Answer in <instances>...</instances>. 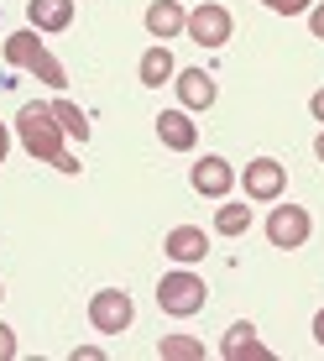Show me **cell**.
Returning a JSON list of instances; mask_svg holds the SVG:
<instances>
[{
	"instance_id": "cell-1",
	"label": "cell",
	"mask_w": 324,
	"mask_h": 361,
	"mask_svg": "<svg viewBox=\"0 0 324 361\" xmlns=\"http://www.w3.org/2000/svg\"><path fill=\"white\" fill-rule=\"evenodd\" d=\"M16 136H21V147L37 157V163H58V157L68 152V131L58 126V116H53V105H21L16 110Z\"/></svg>"
},
{
	"instance_id": "cell-2",
	"label": "cell",
	"mask_w": 324,
	"mask_h": 361,
	"mask_svg": "<svg viewBox=\"0 0 324 361\" xmlns=\"http://www.w3.org/2000/svg\"><path fill=\"white\" fill-rule=\"evenodd\" d=\"M204 304H209V288H204V278H199V272H189V267L162 272V283H157V309H162V314L194 319Z\"/></svg>"
},
{
	"instance_id": "cell-3",
	"label": "cell",
	"mask_w": 324,
	"mask_h": 361,
	"mask_svg": "<svg viewBox=\"0 0 324 361\" xmlns=\"http://www.w3.org/2000/svg\"><path fill=\"white\" fill-rule=\"evenodd\" d=\"M235 183H241L246 199H256V204H278L282 189H288V168H282L278 157H251Z\"/></svg>"
},
{
	"instance_id": "cell-4",
	"label": "cell",
	"mask_w": 324,
	"mask_h": 361,
	"mask_svg": "<svg viewBox=\"0 0 324 361\" xmlns=\"http://www.w3.org/2000/svg\"><path fill=\"white\" fill-rule=\"evenodd\" d=\"M309 235H314V215H309L304 204H278L267 215V241L278 246V252H298Z\"/></svg>"
},
{
	"instance_id": "cell-5",
	"label": "cell",
	"mask_w": 324,
	"mask_h": 361,
	"mask_svg": "<svg viewBox=\"0 0 324 361\" xmlns=\"http://www.w3.org/2000/svg\"><path fill=\"white\" fill-rule=\"evenodd\" d=\"M131 319H136V304H131L126 288H99V293L89 298V325H94L99 335L131 330Z\"/></svg>"
},
{
	"instance_id": "cell-6",
	"label": "cell",
	"mask_w": 324,
	"mask_h": 361,
	"mask_svg": "<svg viewBox=\"0 0 324 361\" xmlns=\"http://www.w3.org/2000/svg\"><path fill=\"white\" fill-rule=\"evenodd\" d=\"M183 32H189L199 47H225L230 32H235V21H230V11L220 6V0H199V6L189 11V27H183Z\"/></svg>"
},
{
	"instance_id": "cell-7",
	"label": "cell",
	"mask_w": 324,
	"mask_h": 361,
	"mask_svg": "<svg viewBox=\"0 0 324 361\" xmlns=\"http://www.w3.org/2000/svg\"><path fill=\"white\" fill-rule=\"evenodd\" d=\"M189 178H194V189L204 194V199H230V189H235V178H241V173H235L225 157L209 152V157H199V163H194Z\"/></svg>"
},
{
	"instance_id": "cell-8",
	"label": "cell",
	"mask_w": 324,
	"mask_h": 361,
	"mask_svg": "<svg viewBox=\"0 0 324 361\" xmlns=\"http://www.w3.org/2000/svg\"><path fill=\"white\" fill-rule=\"evenodd\" d=\"M152 126H157V142L168 147V152H194L199 147V126L189 121V110H162Z\"/></svg>"
},
{
	"instance_id": "cell-9",
	"label": "cell",
	"mask_w": 324,
	"mask_h": 361,
	"mask_svg": "<svg viewBox=\"0 0 324 361\" xmlns=\"http://www.w3.org/2000/svg\"><path fill=\"white\" fill-rule=\"evenodd\" d=\"M173 90H178V105L183 110H209V105H215V79H209V73L204 68H178V73H173Z\"/></svg>"
},
{
	"instance_id": "cell-10",
	"label": "cell",
	"mask_w": 324,
	"mask_h": 361,
	"mask_svg": "<svg viewBox=\"0 0 324 361\" xmlns=\"http://www.w3.org/2000/svg\"><path fill=\"white\" fill-rule=\"evenodd\" d=\"M162 252H168L178 267H194V262H204L209 235L199 231V226H173V231H168V241H162Z\"/></svg>"
},
{
	"instance_id": "cell-11",
	"label": "cell",
	"mask_w": 324,
	"mask_h": 361,
	"mask_svg": "<svg viewBox=\"0 0 324 361\" xmlns=\"http://www.w3.org/2000/svg\"><path fill=\"white\" fill-rule=\"evenodd\" d=\"M220 356H225V361H246V356H251V361H272V351L256 341V325H251V319H241V325L225 330V341H220Z\"/></svg>"
},
{
	"instance_id": "cell-12",
	"label": "cell",
	"mask_w": 324,
	"mask_h": 361,
	"mask_svg": "<svg viewBox=\"0 0 324 361\" xmlns=\"http://www.w3.org/2000/svg\"><path fill=\"white\" fill-rule=\"evenodd\" d=\"M183 27H189V11H183V0H152V6H147V32H152L157 42L178 37Z\"/></svg>"
},
{
	"instance_id": "cell-13",
	"label": "cell",
	"mask_w": 324,
	"mask_h": 361,
	"mask_svg": "<svg viewBox=\"0 0 324 361\" xmlns=\"http://www.w3.org/2000/svg\"><path fill=\"white\" fill-rule=\"evenodd\" d=\"M173 73H178V63H173V53L162 42H152L142 53V63H136V79L147 84V90H162V84H173Z\"/></svg>"
},
{
	"instance_id": "cell-14",
	"label": "cell",
	"mask_w": 324,
	"mask_h": 361,
	"mask_svg": "<svg viewBox=\"0 0 324 361\" xmlns=\"http://www.w3.org/2000/svg\"><path fill=\"white\" fill-rule=\"evenodd\" d=\"M27 16L37 32H68L73 27V0H27Z\"/></svg>"
},
{
	"instance_id": "cell-15",
	"label": "cell",
	"mask_w": 324,
	"mask_h": 361,
	"mask_svg": "<svg viewBox=\"0 0 324 361\" xmlns=\"http://www.w3.org/2000/svg\"><path fill=\"white\" fill-rule=\"evenodd\" d=\"M37 58H42L37 27H27V32H11V37H6V63H11V68H32Z\"/></svg>"
},
{
	"instance_id": "cell-16",
	"label": "cell",
	"mask_w": 324,
	"mask_h": 361,
	"mask_svg": "<svg viewBox=\"0 0 324 361\" xmlns=\"http://www.w3.org/2000/svg\"><path fill=\"white\" fill-rule=\"evenodd\" d=\"M215 231L220 235H246V231H251V209L235 204V199H225V204L215 209Z\"/></svg>"
},
{
	"instance_id": "cell-17",
	"label": "cell",
	"mask_w": 324,
	"mask_h": 361,
	"mask_svg": "<svg viewBox=\"0 0 324 361\" xmlns=\"http://www.w3.org/2000/svg\"><path fill=\"white\" fill-rule=\"evenodd\" d=\"M53 116H58V126H63L73 142H89V116H84L73 99H53Z\"/></svg>"
},
{
	"instance_id": "cell-18",
	"label": "cell",
	"mask_w": 324,
	"mask_h": 361,
	"mask_svg": "<svg viewBox=\"0 0 324 361\" xmlns=\"http://www.w3.org/2000/svg\"><path fill=\"white\" fill-rule=\"evenodd\" d=\"M157 356H162V361H204V345L189 341V335H162V341H157Z\"/></svg>"
},
{
	"instance_id": "cell-19",
	"label": "cell",
	"mask_w": 324,
	"mask_h": 361,
	"mask_svg": "<svg viewBox=\"0 0 324 361\" xmlns=\"http://www.w3.org/2000/svg\"><path fill=\"white\" fill-rule=\"evenodd\" d=\"M261 6H267V11H278V16H304V11L314 6V0H261Z\"/></svg>"
},
{
	"instance_id": "cell-20",
	"label": "cell",
	"mask_w": 324,
	"mask_h": 361,
	"mask_svg": "<svg viewBox=\"0 0 324 361\" xmlns=\"http://www.w3.org/2000/svg\"><path fill=\"white\" fill-rule=\"evenodd\" d=\"M309 32L324 42V0H314V6H309Z\"/></svg>"
},
{
	"instance_id": "cell-21",
	"label": "cell",
	"mask_w": 324,
	"mask_h": 361,
	"mask_svg": "<svg viewBox=\"0 0 324 361\" xmlns=\"http://www.w3.org/2000/svg\"><path fill=\"white\" fill-rule=\"evenodd\" d=\"M11 356H16V330L0 325V361H11Z\"/></svg>"
},
{
	"instance_id": "cell-22",
	"label": "cell",
	"mask_w": 324,
	"mask_h": 361,
	"mask_svg": "<svg viewBox=\"0 0 324 361\" xmlns=\"http://www.w3.org/2000/svg\"><path fill=\"white\" fill-rule=\"evenodd\" d=\"M53 168H58V173H79V157H73V152H63V157H58Z\"/></svg>"
},
{
	"instance_id": "cell-23",
	"label": "cell",
	"mask_w": 324,
	"mask_h": 361,
	"mask_svg": "<svg viewBox=\"0 0 324 361\" xmlns=\"http://www.w3.org/2000/svg\"><path fill=\"white\" fill-rule=\"evenodd\" d=\"M309 110H314V121L324 126V90H314V99H309Z\"/></svg>"
},
{
	"instance_id": "cell-24",
	"label": "cell",
	"mask_w": 324,
	"mask_h": 361,
	"mask_svg": "<svg viewBox=\"0 0 324 361\" xmlns=\"http://www.w3.org/2000/svg\"><path fill=\"white\" fill-rule=\"evenodd\" d=\"M314 341H319V351H324V309L314 314Z\"/></svg>"
},
{
	"instance_id": "cell-25",
	"label": "cell",
	"mask_w": 324,
	"mask_h": 361,
	"mask_svg": "<svg viewBox=\"0 0 324 361\" xmlns=\"http://www.w3.org/2000/svg\"><path fill=\"white\" fill-rule=\"evenodd\" d=\"M6 152H11V126H0V163H6Z\"/></svg>"
},
{
	"instance_id": "cell-26",
	"label": "cell",
	"mask_w": 324,
	"mask_h": 361,
	"mask_svg": "<svg viewBox=\"0 0 324 361\" xmlns=\"http://www.w3.org/2000/svg\"><path fill=\"white\" fill-rule=\"evenodd\" d=\"M314 157H319V163H324V131L314 136Z\"/></svg>"
},
{
	"instance_id": "cell-27",
	"label": "cell",
	"mask_w": 324,
	"mask_h": 361,
	"mask_svg": "<svg viewBox=\"0 0 324 361\" xmlns=\"http://www.w3.org/2000/svg\"><path fill=\"white\" fill-rule=\"evenodd\" d=\"M0 298H6V283H0Z\"/></svg>"
}]
</instances>
